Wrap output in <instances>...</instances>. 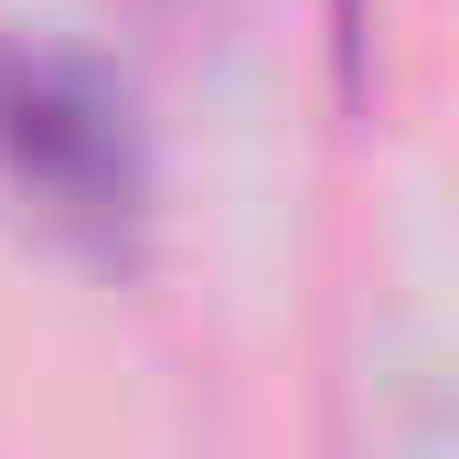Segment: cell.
Listing matches in <instances>:
<instances>
[{
    "instance_id": "cell-1",
    "label": "cell",
    "mask_w": 459,
    "mask_h": 459,
    "mask_svg": "<svg viewBox=\"0 0 459 459\" xmlns=\"http://www.w3.org/2000/svg\"><path fill=\"white\" fill-rule=\"evenodd\" d=\"M0 182L75 246H128L150 204L139 128L97 65L75 54H0Z\"/></svg>"
}]
</instances>
